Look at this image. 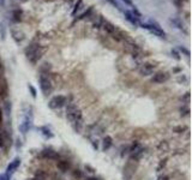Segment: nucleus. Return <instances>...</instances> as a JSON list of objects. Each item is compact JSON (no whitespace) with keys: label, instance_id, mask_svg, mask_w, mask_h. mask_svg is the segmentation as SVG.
<instances>
[{"label":"nucleus","instance_id":"obj_1","mask_svg":"<svg viewBox=\"0 0 192 180\" xmlns=\"http://www.w3.org/2000/svg\"><path fill=\"white\" fill-rule=\"evenodd\" d=\"M66 117L68 119V121L72 124V126L74 127L76 131H80L83 126V115H82V111L77 107V104L74 102H70L67 103L66 107Z\"/></svg>","mask_w":192,"mask_h":180},{"label":"nucleus","instance_id":"obj_2","mask_svg":"<svg viewBox=\"0 0 192 180\" xmlns=\"http://www.w3.org/2000/svg\"><path fill=\"white\" fill-rule=\"evenodd\" d=\"M142 28L147 29V30H149L150 33H153L154 35H156V36L159 37H166V34L165 31L161 29V27L156 23L155 21H150V23H145V24H142Z\"/></svg>","mask_w":192,"mask_h":180},{"label":"nucleus","instance_id":"obj_3","mask_svg":"<svg viewBox=\"0 0 192 180\" xmlns=\"http://www.w3.org/2000/svg\"><path fill=\"white\" fill-rule=\"evenodd\" d=\"M40 88H41L45 96H48L52 94V91H53V84L49 80L48 76H46V74H41L40 76Z\"/></svg>","mask_w":192,"mask_h":180},{"label":"nucleus","instance_id":"obj_4","mask_svg":"<svg viewBox=\"0 0 192 180\" xmlns=\"http://www.w3.org/2000/svg\"><path fill=\"white\" fill-rule=\"evenodd\" d=\"M67 103V98L62 95H58V96H54L52 97L49 102H48V106L50 109H59L61 107H64L65 104Z\"/></svg>","mask_w":192,"mask_h":180},{"label":"nucleus","instance_id":"obj_5","mask_svg":"<svg viewBox=\"0 0 192 180\" xmlns=\"http://www.w3.org/2000/svg\"><path fill=\"white\" fill-rule=\"evenodd\" d=\"M31 124H33V115L30 113H27L24 119H23V121L19 125V130L23 135H25V133L29 131V129L31 127Z\"/></svg>","mask_w":192,"mask_h":180},{"label":"nucleus","instance_id":"obj_6","mask_svg":"<svg viewBox=\"0 0 192 180\" xmlns=\"http://www.w3.org/2000/svg\"><path fill=\"white\" fill-rule=\"evenodd\" d=\"M135 172H136V167H135V165L132 163V160H130L126 163V166L124 167V179L125 180H131V178H132L133 174H135Z\"/></svg>","mask_w":192,"mask_h":180},{"label":"nucleus","instance_id":"obj_7","mask_svg":"<svg viewBox=\"0 0 192 180\" xmlns=\"http://www.w3.org/2000/svg\"><path fill=\"white\" fill-rule=\"evenodd\" d=\"M154 70H155V65H153V64H150V62H144L143 65L139 67V73H141L142 76H150V74L154 72Z\"/></svg>","mask_w":192,"mask_h":180},{"label":"nucleus","instance_id":"obj_8","mask_svg":"<svg viewBox=\"0 0 192 180\" xmlns=\"http://www.w3.org/2000/svg\"><path fill=\"white\" fill-rule=\"evenodd\" d=\"M169 79V74H168L167 72H157V73H155L154 74V77L153 79H151V82H154V83H165L167 82V80Z\"/></svg>","mask_w":192,"mask_h":180},{"label":"nucleus","instance_id":"obj_9","mask_svg":"<svg viewBox=\"0 0 192 180\" xmlns=\"http://www.w3.org/2000/svg\"><path fill=\"white\" fill-rule=\"evenodd\" d=\"M21 165V159L19 157H16L11 163L7 166V169H6V175H11V174H13L16 172V169L19 167Z\"/></svg>","mask_w":192,"mask_h":180},{"label":"nucleus","instance_id":"obj_10","mask_svg":"<svg viewBox=\"0 0 192 180\" xmlns=\"http://www.w3.org/2000/svg\"><path fill=\"white\" fill-rule=\"evenodd\" d=\"M11 35H12V39L16 41V43H22L25 40V35L23 31L21 30H16V29H12L11 30Z\"/></svg>","mask_w":192,"mask_h":180},{"label":"nucleus","instance_id":"obj_11","mask_svg":"<svg viewBox=\"0 0 192 180\" xmlns=\"http://www.w3.org/2000/svg\"><path fill=\"white\" fill-rule=\"evenodd\" d=\"M42 156L45 159H52V160H58V159H59V155H58L54 150H52V149H45L42 151Z\"/></svg>","mask_w":192,"mask_h":180},{"label":"nucleus","instance_id":"obj_12","mask_svg":"<svg viewBox=\"0 0 192 180\" xmlns=\"http://www.w3.org/2000/svg\"><path fill=\"white\" fill-rule=\"evenodd\" d=\"M124 15H125V18L129 21L132 25H135V27L139 25V21H138V18H137L136 16H133L132 12H130V11H125Z\"/></svg>","mask_w":192,"mask_h":180},{"label":"nucleus","instance_id":"obj_13","mask_svg":"<svg viewBox=\"0 0 192 180\" xmlns=\"http://www.w3.org/2000/svg\"><path fill=\"white\" fill-rule=\"evenodd\" d=\"M39 48H40V45H39V43H35V42H33L30 46H29V47L25 49V54H27V56H28V59H29V58H30Z\"/></svg>","mask_w":192,"mask_h":180},{"label":"nucleus","instance_id":"obj_14","mask_svg":"<svg viewBox=\"0 0 192 180\" xmlns=\"http://www.w3.org/2000/svg\"><path fill=\"white\" fill-rule=\"evenodd\" d=\"M42 54H43V49L41 48V47H40L36 52H35V53L30 56V58H29V60H30L33 64H36L37 61H39V59H40V58H41L42 56Z\"/></svg>","mask_w":192,"mask_h":180},{"label":"nucleus","instance_id":"obj_15","mask_svg":"<svg viewBox=\"0 0 192 180\" xmlns=\"http://www.w3.org/2000/svg\"><path fill=\"white\" fill-rule=\"evenodd\" d=\"M143 154H144V149H143V148H141V147H138V148H136V149L132 151L131 160L137 161V160H139V159L142 157V155H143Z\"/></svg>","mask_w":192,"mask_h":180},{"label":"nucleus","instance_id":"obj_16","mask_svg":"<svg viewBox=\"0 0 192 180\" xmlns=\"http://www.w3.org/2000/svg\"><path fill=\"white\" fill-rule=\"evenodd\" d=\"M102 27H103L104 30H106L108 34H110V35H113L115 31H117V28H115L112 23H109V22H103Z\"/></svg>","mask_w":192,"mask_h":180},{"label":"nucleus","instance_id":"obj_17","mask_svg":"<svg viewBox=\"0 0 192 180\" xmlns=\"http://www.w3.org/2000/svg\"><path fill=\"white\" fill-rule=\"evenodd\" d=\"M112 144H113V141L109 136H106L103 138V150H108L110 147H112Z\"/></svg>","mask_w":192,"mask_h":180},{"label":"nucleus","instance_id":"obj_18","mask_svg":"<svg viewBox=\"0 0 192 180\" xmlns=\"http://www.w3.org/2000/svg\"><path fill=\"white\" fill-rule=\"evenodd\" d=\"M52 70V65L49 62H43L41 66H40V71L42 72V74H47L48 71H50Z\"/></svg>","mask_w":192,"mask_h":180},{"label":"nucleus","instance_id":"obj_19","mask_svg":"<svg viewBox=\"0 0 192 180\" xmlns=\"http://www.w3.org/2000/svg\"><path fill=\"white\" fill-rule=\"evenodd\" d=\"M58 168H59L60 171H62V172H66L70 168V165L67 163L66 161H59V162H58Z\"/></svg>","mask_w":192,"mask_h":180},{"label":"nucleus","instance_id":"obj_20","mask_svg":"<svg viewBox=\"0 0 192 180\" xmlns=\"http://www.w3.org/2000/svg\"><path fill=\"white\" fill-rule=\"evenodd\" d=\"M12 16H13V21L15 22H21L22 21V11L21 10H15Z\"/></svg>","mask_w":192,"mask_h":180},{"label":"nucleus","instance_id":"obj_21","mask_svg":"<svg viewBox=\"0 0 192 180\" xmlns=\"http://www.w3.org/2000/svg\"><path fill=\"white\" fill-rule=\"evenodd\" d=\"M171 22H172L173 24L175 25L177 28H179V29H183V23H181V21H180L179 18H172V19H171Z\"/></svg>","mask_w":192,"mask_h":180},{"label":"nucleus","instance_id":"obj_22","mask_svg":"<svg viewBox=\"0 0 192 180\" xmlns=\"http://www.w3.org/2000/svg\"><path fill=\"white\" fill-rule=\"evenodd\" d=\"M0 35H1V40H5V37H6V30H5L4 23H0Z\"/></svg>","mask_w":192,"mask_h":180},{"label":"nucleus","instance_id":"obj_23","mask_svg":"<svg viewBox=\"0 0 192 180\" xmlns=\"http://www.w3.org/2000/svg\"><path fill=\"white\" fill-rule=\"evenodd\" d=\"M91 11H92V7H89V10L86 11V12H84L83 15H80L79 17L76 21H78V19H83V18H85V17H89L90 16V13H91Z\"/></svg>","mask_w":192,"mask_h":180},{"label":"nucleus","instance_id":"obj_24","mask_svg":"<svg viewBox=\"0 0 192 180\" xmlns=\"http://www.w3.org/2000/svg\"><path fill=\"white\" fill-rule=\"evenodd\" d=\"M4 108H5V112H6V114L10 115V112H11V102L5 101V103H4Z\"/></svg>","mask_w":192,"mask_h":180},{"label":"nucleus","instance_id":"obj_25","mask_svg":"<svg viewBox=\"0 0 192 180\" xmlns=\"http://www.w3.org/2000/svg\"><path fill=\"white\" fill-rule=\"evenodd\" d=\"M41 130L43 131L42 133H43V135H45L46 137H49V138H52V137H53V133H50V131L47 129V127H42Z\"/></svg>","mask_w":192,"mask_h":180},{"label":"nucleus","instance_id":"obj_26","mask_svg":"<svg viewBox=\"0 0 192 180\" xmlns=\"http://www.w3.org/2000/svg\"><path fill=\"white\" fill-rule=\"evenodd\" d=\"M80 5H82V0H78L77 4L74 5V9H73V11H72V16H74V13L80 9Z\"/></svg>","mask_w":192,"mask_h":180},{"label":"nucleus","instance_id":"obj_27","mask_svg":"<svg viewBox=\"0 0 192 180\" xmlns=\"http://www.w3.org/2000/svg\"><path fill=\"white\" fill-rule=\"evenodd\" d=\"M108 3H110V4H112L114 7H117L118 10H121V6L119 5V3L117 1V0H108Z\"/></svg>","mask_w":192,"mask_h":180},{"label":"nucleus","instance_id":"obj_28","mask_svg":"<svg viewBox=\"0 0 192 180\" xmlns=\"http://www.w3.org/2000/svg\"><path fill=\"white\" fill-rule=\"evenodd\" d=\"M172 55L174 56V59L175 60H180V56H179V53L175 50V49H172Z\"/></svg>","mask_w":192,"mask_h":180},{"label":"nucleus","instance_id":"obj_29","mask_svg":"<svg viewBox=\"0 0 192 180\" xmlns=\"http://www.w3.org/2000/svg\"><path fill=\"white\" fill-rule=\"evenodd\" d=\"M29 89H30V91H31V95H33V97H35L36 96V90H35V88L31 85V84H29Z\"/></svg>","mask_w":192,"mask_h":180},{"label":"nucleus","instance_id":"obj_30","mask_svg":"<svg viewBox=\"0 0 192 180\" xmlns=\"http://www.w3.org/2000/svg\"><path fill=\"white\" fill-rule=\"evenodd\" d=\"M179 50H180V52H183V53H184L185 55H187V56L190 55V52H189L187 49H186V48H184V47H179Z\"/></svg>","mask_w":192,"mask_h":180},{"label":"nucleus","instance_id":"obj_31","mask_svg":"<svg viewBox=\"0 0 192 180\" xmlns=\"http://www.w3.org/2000/svg\"><path fill=\"white\" fill-rule=\"evenodd\" d=\"M166 162H167V159H165V160H162V161H161V163H160L159 167H157V171H161V168H162V167H165Z\"/></svg>","mask_w":192,"mask_h":180},{"label":"nucleus","instance_id":"obj_32","mask_svg":"<svg viewBox=\"0 0 192 180\" xmlns=\"http://www.w3.org/2000/svg\"><path fill=\"white\" fill-rule=\"evenodd\" d=\"M132 13H133V16H136L137 18H139L141 17V13H139V11L137 10V9H133V11H132Z\"/></svg>","mask_w":192,"mask_h":180},{"label":"nucleus","instance_id":"obj_33","mask_svg":"<svg viewBox=\"0 0 192 180\" xmlns=\"http://www.w3.org/2000/svg\"><path fill=\"white\" fill-rule=\"evenodd\" d=\"M73 175H74L76 178H82V173H80V172L77 169V171H76V172L73 173Z\"/></svg>","mask_w":192,"mask_h":180},{"label":"nucleus","instance_id":"obj_34","mask_svg":"<svg viewBox=\"0 0 192 180\" xmlns=\"http://www.w3.org/2000/svg\"><path fill=\"white\" fill-rule=\"evenodd\" d=\"M159 180H169V178H168L167 175H161V177L159 178Z\"/></svg>","mask_w":192,"mask_h":180},{"label":"nucleus","instance_id":"obj_35","mask_svg":"<svg viewBox=\"0 0 192 180\" xmlns=\"http://www.w3.org/2000/svg\"><path fill=\"white\" fill-rule=\"evenodd\" d=\"M1 121H3V111L0 108V124H1Z\"/></svg>","mask_w":192,"mask_h":180},{"label":"nucleus","instance_id":"obj_36","mask_svg":"<svg viewBox=\"0 0 192 180\" xmlns=\"http://www.w3.org/2000/svg\"><path fill=\"white\" fill-rule=\"evenodd\" d=\"M123 1H125L127 5H132V1H131V0H123Z\"/></svg>","mask_w":192,"mask_h":180},{"label":"nucleus","instance_id":"obj_37","mask_svg":"<svg viewBox=\"0 0 192 180\" xmlns=\"http://www.w3.org/2000/svg\"><path fill=\"white\" fill-rule=\"evenodd\" d=\"M86 180H98V179H97V178H94V177H91V178H88Z\"/></svg>","mask_w":192,"mask_h":180},{"label":"nucleus","instance_id":"obj_38","mask_svg":"<svg viewBox=\"0 0 192 180\" xmlns=\"http://www.w3.org/2000/svg\"><path fill=\"white\" fill-rule=\"evenodd\" d=\"M180 1H181V3H183V1H184V0H180Z\"/></svg>","mask_w":192,"mask_h":180},{"label":"nucleus","instance_id":"obj_39","mask_svg":"<svg viewBox=\"0 0 192 180\" xmlns=\"http://www.w3.org/2000/svg\"><path fill=\"white\" fill-rule=\"evenodd\" d=\"M1 1H4V0H1Z\"/></svg>","mask_w":192,"mask_h":180}]
</instances>
